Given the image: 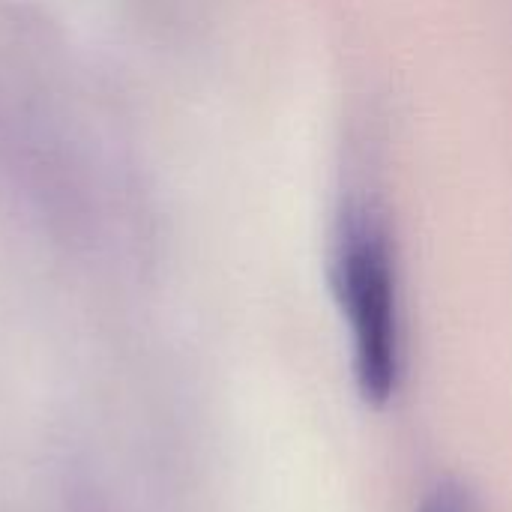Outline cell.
I'll return each instance as SVG.
<instances>
[{
  "instance_id": "cell-2",
  "label": "cell",
  "mask_w": 512,
  "mask_h": 512,
  "mask_svg": "<svg viewBox=\"0 0 512 512\" xmlns=\"http://www.w3.org/2000/svg\"><path fill=\"white\" fill-rule=\"evenodd\" d=\"M420 512H480L477 510V501L474 495L459 486V483H441L426 501Z\"/></svg>"
},
{
  "instance_id": "cell-1",
  "label": "cell",
  "mask_w": 512,
  "mask_h": 512,
  "mask_svg": "<svg viewBox=\"0 0 512 512\" xmlns=\"http://www.w3.org/2000/svg\"><path fill=\"white\" fill-rule=\"evenodd\" d=\"M330 291L351 342L357 393L387 408L405 375V318L393 228L366 189H348L330 234Z\"/></svg>"
}]
</instances>
